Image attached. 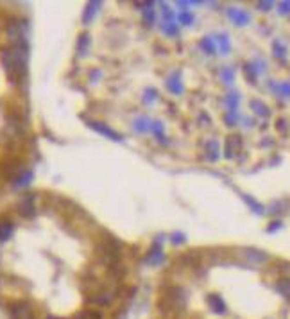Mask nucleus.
I'll return each mask as SVG.
<instances>
[{
    "label": "nucleus",
    "mask_w": 290,
    "mask_h": 319,
    "mask_svg": "<svg viewBox=\"0 0 290 319\" xmlns=\"http://www.w3.org/2000/svg\"><path fill=\"white\" fill-rule=\"evenodd\" d=\"M0 59H2L4 70H6L7 77L11 81H18L25 74V61H27V49L25 43L18 42L14 45H9L6 49H2L0 52Z\"/></svg>",
    "instance_id": "obj_1"
},
{
    "label": "nucleus",
    "mask_w": 290,
    "mask_h": 319,
    "mask_svg": "<svg viewBox=\"0 0 290 319\" xmlns=\"http://www.w3.org/2000/svg\"><path fill=\"white\" fill-rule=\"evenodd\" d=\"M244 255L252 262V264H262V262H265L267 258H269V257H267V253H263V251H258V250H245Z\"/></svg>",
    "instance_id": "obj_10"
},
{
    "label": "nucleus",
    "mask_w": 290,
    "mask_h": 319,
    "mask_svg": "<svg viewBox=\"0 0 290 319\" xmlns=\"http://www.w3.org/2000/svg\"><path fill=\"white\" fill-rule=\"evenodd\" d=\"M217 42L221 43V50L224 54H228L229 50H231V43H229V38L226 34H219L217 36Z\"/></svg>",
    "instance_id": "obj_22"
},
{
    "label": "nucleus",
    "mask_w": 290,
    "mask_h": 319,
    "mask_svg": "<svg viewBox=\"0 0 290 319\" xmlns=\"http://www.w3.org/2000/svg\"><path fill=\"white\" fill-rule=\"evenodd\" d=\"M99 6H100V2H88L86 9H84V13H83V22H84V24H90V22L94 20L97 11H99Z\"/></svg>",
    "instance_id": "obj_11"
},
{
    "label": "nucleus",
    "mask_w": 290,
    "mask_h": 319,
    "mask_svg": "<svg viewBox=\"0 0 290 319\" xmlns=\"http://www.w3.org/2000/svg\"><path fill=\"white\" fill-rule=\"evenodd\" d=\"M151 131H152V135H154L156 138L159 140V142H165V136H163L165 133H163V124H161V122H158V120L151 122Z\"/></svg>",
    "instance_id": "obj_17"
},
{
    "label": "nucleus",
    "mask_w": 290,
    "mask_h": 319,
    "mask_svg": "<svg viewBox=\"0 0 290 319\" xmlns=\"http://www.w3.org/2000/svg\"><path fill=\"white\" fill-rule=\"evenodd\" d=\"M48 319H56V317H48Z\"/></svg>",
    "instance_id": "obj_38"
},
{
    "label": "nucleus",
    "mask_w": 290,
    "mask_h": 319,
    "mask_svg": "<svg viewBox=\"0 0 290 319\" xmlns=\"http://www.w3.org/2000/svg\"><path fill=\"white\" fill-rule=\"evenodd\" d=\"M190 4H195V2H177V6H179V7H183V9H185V7H187V6H190Z\"/></svg>",
    "instance_id": "obj_37"
},
{
    "label": "nucleus",
    "mask_w": 290,
    "mask_h": 319,
    "mask_svg": "<svg viewBox=\"0 0 290 319\" xmlns=\"http://www.w3.org/2000/svg\"><path fill=\"white\" fill-rule=\"evenodd\" d=\"M179 22L183 25H192V22H193V16L190 13H187V11H183V13L179 14Z\"/></svg>",
    "instance_id": "obj_28"
},
{
    "label": "nucleus",
    "mask_w": 290,
    "mask_h": 319,
    "mask_svg": "<svg viewBox=\"0 0 290 319\" xmlns=\"http://www.w3.org/2000/svg\"><path fill=\"white\" fill-rule=\"evenodd\" d=\"M222 79L228 84L233 83V70L231 68H222Z\"/></svg>",
    "instance_id": "obj_31"
},
{
    "label": "nucleus",
    "mask_w": 290,
    "mask_h": 319,
    "mask_svg": "<svg viewBox=\"0 0 290 319\" xmlns=\"http://www.w3.org/2000/svg\"><path fill=\"white\" fill-rule=\"evenodd\" d=\"M179 76H181L179 72H174L165 83L167 88H169V90L172 92V94H176V95H179L181 92H183V84H181V77Z\"/></svg>",
    "instance_id": "obj_7"
},
{
    "label": "nucleus",
    "mask_w": 290,
    "mask_h": 319,
    "mask_svg": "<svg viewBox=\"0 0 290 319\" xmlns=\"http://www.w3.org/2000/svg\"><path fill=\"white\" fill-rule=\"evenodd\" d=\"M156 97H158V94H156V90H147V94H145L143 101H145V102H151V101H154Z\"/></svg>",
    "instance_id": "obj_33"
},
{
    "label": "nucleus",
    "mask_w": 290,
    "mask_h": 319,
    "mask_svg": "<svg viewBox=\"0 0 290 319\" xmlns=\"http://www.w3.org/2000/svg\"><path fill=\"white\" fill-rule=\"evenodd\" d=\"M228 16L233 20V24L235 25H247L249 24V14L245 13L244 9H239V7H229L228 9Z\"/></svg>",
    "instance_id": "obj_5"
},
{
    "label": "nucleus",
    "mask_w": 290,
    "mask_h": 319,
    "mask_svg": "<svg viewBox=\"0 0 290 319\" xmlns=\"http://www.w3.org/2000/svg\"><path fill=\"white\" fill-rule=\"evenodd\" d=\"M285 54H287V50H285V47L281 45L280 42H274V56H276V58H283Z\"/></svg>",
    "instance_id": "obj_27"
},
{
    "label": "nucleus",
    "mask_w": 290,
    "mask_h": 319,
    "mask_svg": "<svg viewBox=\"0 0 290 319\" xmlns=\"http://www.w3.org/2000/svg\"><path fill=\"white\" fill-rule=\"evenodd\" d=\"M143 18H145V24L147 25L154 24V13H152V7L151 9H143Z\"/></svg>",
    "instance_id": "obj_30"
},
{
    "label": "nucleus",
    "mask_w": 290,
    "mask_h": 319,
    "mask_svg": "<svg viewBox=\"0 0 290 319\" xmlns=\"http://www.w3.org/2000/svg\"><path fill=\"white\" fill-rule=\"evenodd\" d=\"M163 258H165V257H163L161 247L154 246L151 251H149L147 257H145V262H147V264H152V265H158V264H161V262H163Z\"/></svg>",
    "instance_id": "obj_9"
},
{
    "label": "nucleus",
    "mask_w": 290,
    "mask_h": 319,
    "mask_svg": "<svg viewBox=\"0 0 290 319\" xmlns=\"http://www.w3.org/2000/svg\"><path fill=\"white\" fill-rule=\"evenodd\" d=\"M239 94H237V92H229L228 95H226V104H228V108H229V111H235L237 110V106H239Z\"/></svg>",
    "instance_id": "obj_18"
},
{
    "label": "nucleus",
    "mask_w": 290,
    "mask_h": 319,
    "mask_svg": "<svg viewBox=\"0 0 290 319\" xmlns=\"http://www.w3.org/2000/svg\"><path fill=\"white\" fill-rule=\"evenodd\" d=\"M11 319H34V310L27 302H14L9 305Z\"/></svg>",
    "instance_id": "obj_2"
},
{
    "label": "nucleus",
    "mask_w": 290,
    "mask_h": 319,
    "mask_svg": "<svg viewBox=\"0 0 290 319\" xmlns=\"http://www.w3.org/2000/svg\"><path fill=\"white\" fill-rule=\"evenodd\" d=\"M163 29H165V32H167V34H170V36H176L177 34V25L174 24V22H167V24L163 25Z\"/></svg>",
    "instance_id": "obj_26"
},
{
    "label": "nucleus",
    "mask_w": 290,
    "mask_h": 319,
    "mask_svg": "<svg viewBox=\"0 0 290 319\" xmlns=\"http://www.w3.org/2000/svg\"><path fill=\"white\" fill-rule=\"evenodd\" d=\"M172 242H174V244H181V242H185V237H183V233H174V237H172Z\"/></svg>",
    "instance_id": "obj_35"
},
{
    "label": "nucleus",
    "mask_w": 290,
    "mask_h": 319,
    "mask_svg": "<svg viewBox=\"0 0 290 319\" xmlns=\"http://www.w3.org/2000/svg\"><path fill=\"white\" fill-rule=\"evenodd\" d=\"M13 222L7 221V219H2L0 221V242H6V240L11 239V235H13Z\"/></svg>",
    "instance_id": "obj_8"
},
{
    "label": "nucleus",
    "mask_w": 290,
    "mask_h": 319,
    "mask_svg": "<svg viewBox=\"0 0 290 319\" xmlns=\"http://www.w3.org/2000/svg\"><path fill=\"white\" fill-rule=\"evenodd\" d=\"M244 72H245V76H247V81H249V83H255V79H256V70L252 68L251 63H247V65L244 66Z\"/></svg>",
    "instance_id": "obj_24"
},
{
    "label": "nucleus",
    "mask_w": 290,
    "mask_h": 319,
    "mask_svg": "<svg viewBox=\"0 0 290 319\" xmlns=\"http://www.w3.org/2000/svg\"><path fill=\"white\" fill-rule=\"evenodd\" d=\"M31 181H32V172L31 170H24V172L14 180V185H16V187H27Z\"/></svg>",
    "instance_id": "obj_15"
},
{
    "label": "nucleus",
    "mask_w": 290,
    "mask_h": 319,
    "mask_svg": "<svg viewBox=\"0 0 290 319\" xmlns=\"http://www.w3.org/2000/svg\"><path fill=\"white\" fill-rule=\"evenodd\" d=\"M278 9H280L281 14H288L290 13V2H281Z\"/></svg>",
    "instance_id": "obj_34"
},
{
    "label": "nucleus",
    "mask_w": 290,
    "mask_h": 319,
    "mask_svg": "<svg viewBox=\"0 0 290 319\" xmlns=\"http://www.w3.org/2000/svg\"><path fill=\"white\" fill-rule=\"evenodd\" d=\"M206 299H208V305H210V309L213 310L215 314H224L226 312V303H224V299H222L219 294H210Z\"/></svg>",
    "instance_id": "obj_6"
},
{
    "label": "nucleus",
    "mask_w": 290,
    "mask_h": 319,
    "mask_svg": "<svg viewBox=\"0 0 290 319\" xmlns=\"http://www.w3.org/2000/svg\"><path fill=\"white\" fill-rule=\"evenodd\" d=\"M276 88L283 97H290V83H281V84H278Z\"/></svg>",
    "instance_id": "obj_29"
},
{
    "label": "nucleus",
    "mask_w": 290,
    "mask_h": 319,
    "mask_svg": "<svg viewBox=\"0 0 290 319\" xmlns=\"http://www.w3.org/2000/svg\"><path fill=\"white\" fill-rule=\"evenodd\" d=\"M20 214L25 215V217H31V215H34V203H32L31 196H29V198H25V201L20 205Z\"/></svg>",
    "instance_id": "obj_13"
},
{
    "label": "nucleus",
    "mask_w": 290,
    "mask_h": 319,
    "mask_svg": "<svg viewBox=\"0 0 290 319\" xmlns=\"http://www.w3.org/2000/svg\"><path fill=\"white\" fill-rule=\"evenodd\" d=\"M133 128H135V131H140V133H143V131H147V129H151V120L149 118H136V122L133 124Z\"/></svg>",
    "instance_id": "obj_21"
},
{
    "label": "nucleus",
    "mask_w": 290,
    "mask_h": 319,
    "mask_svg": "<svg viewBox=\"0 0 290 319\" xmlns=\"http://www.w3.org/2000/svg\"><path fill=\"white\" fill-rule=\"evenodd\" d=\"M201 49H203L206 54H215V42L210 38V36H206V38L201 40Z\"/></svg>",
    "instance_id": "obj_20"
},
{
    "label": "nucleus",
    "mask_w": 290,
    "mask_h": 319,
    "mask_svg": "<svg viewBox=\"0 0 290 319\" xmlns=\"http://www.w3.org/2000/svg\"><path fill=\"white\" fill-rule=\"evenodd\" d=\"M90 45V38H88L86 32H83V34L79 36V52L84 54L86 52V47Z\"/></svg>",
    "instance_id": "obj_23"
},
{
    "label": "nucleus",
    "mask_w": 290,
    "mask_h": 319,
    "mask_svg": "<svg viewBox=\"0 0 290 319\" xmlns=\"http://www.w3.org/2000/svg\"><path fill=\"white\" fill-rule=\"evenodd\" d=\"M86 124L90 126L94 131L97 133H100L102 136H106V138H111V140H115V142H120L122 140V136L118 135L117 131H113L111 128H107L106 124H102V122H94V120H86Z\"/></svg>",
    "instance_id": "obj_3"
},
{
    "label": "nucleus",
    "mask_w": 290,
    "mask_h": 319,
    "mask_svg": "<svg viewBox=\"0 0 290 319\" xmlns=\"http://www.w3.org/2000/svg\"><path fill=\"white\" fill-rule=\"evenodd\" d=\"M276 291L280 292L283 298L290 299V278H281V280H278Z\"/></svg>",
    "instance_id": "obj_12"
},
{
    "label": "nucleus",
    "mask_w": 290,
    "mask_h": 319,
    "mask_svg": "<svg viewBox=\"0 0 290 319\" xmlns=\"http://www.w3.org/2000/svg\"><path fill=\"white\" fill-rule=\"evenodd\" d=\"M244 199L249 203V205H251V208L255 210L256 214H263V208H262V205H260V203H256L255 199H252V198H249V196H244Z\"/></svg>",
    "instance_id": "obj_25"
},
{
    "label": "nucleus",
    "mask_w": 290,
    "mask_h": 319,
    "mask_svg": "<svg viewBox=\"0 0 290 319\" xmlns=\"http://www.w3.org/2000/svg\"><path fill=\"white\" fill-rule=\"evenodd\" d=\"M76 319H102V316H100V312H97L94 309H86V310H81L76 316Z\"/></svg>",
    "instance_id": "obj_19"
},
{
    "label": "nucleus",
    "mask_w": 290,
    "mask_h": 319,
    "mask_svg": "<svg viewBox=\"0 0 290 319\" xmlns=\"http://www.w3.org/2000/svg\"><path fill=\"white\" fill-rule=\"evenodd\" d=\"M280 226H281V222H280V221H278V222H274V224H270L269 228H267V232H276V229L280 228Z\"/></svg>",
    "instance_id": "obj_36"
},
{
    "label": "nucleus",
    "mask_w": 290,
    "mask_h": 319,
    "mask_svg": "<svg viewBox=\"0 0 290 319\" xmlns=\"http://www.w3.org/2000/svg\"><path fill=\"white\" fill-rule=\"evenodd\" d=\"M273 6H274V2H270V0H262V2H258V9L260 11H269V9H273Z\"/></svg>",
    "instance_id": "obj_32"
},
{
    "label": "nucleus",
    "mask_w": 290,
    "mask_h": 319,
    "mask_svg": "<svg viewBox=\"0 0 290 319\" xmlns=\"http://www.w3.org/2000/svg\"><path fill=\"white\" fill-rule=\"evenodd\" d=\"M251 108L255 110L256 115H260V117H269V115H270L269 108L263 104L262 101H252V102H251Z\"/></svg>",
    "instance_id": "obj_16"
},
{
    "label": "nucleus",
    "mask_w": 290,
    "mask_h": 319,
    "mask_svg": "<svg viewBox=\"0 0 290 319\" xmlns=\"http://www.w3.org/2000/svg\"><path fill=\"white\" fill-rule=\"evenodd\" d=\"M242 147V138L239 135H229L228 140H226V151H224V156L226 158H233L239 149Z\"/></svg>",
    "instance_id": "obj_4"
},
{
    "label": "nucleus",
    "mask_w": 290,
    "mask_h": 319,
    "mask_svg": "<svg viewBox=\"0 0 290 319\" xmlns=\"http://www.w3.org/2000/svg\"><path fill=\"white\" fill-rule=\"evenodd\" d=\"M206 154H208V158H210L211 162H215V160L219 158V144H217V140H210V142L206 144Z\"/></svg>",
    "instance_id": "obj_14"
}]
</instances>
